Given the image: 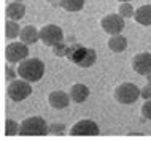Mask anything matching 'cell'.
I'll use <instances>...</instances> for the list:
<instances>
[{
	"label": "cell",
	"instance_id": "1",
	"mask_svg": "<svg viewBox=\"0 0 151 141\" xmlns=\"http://www.w3.org/2000/svg\"><path fill=\"white\" fill-rule=\"evenodd\" d=\"M18 75L29 83H38L45 75V63L40 59H24L18 65Z\"/></svg>",
	"mask_w": 151,
	"mask_h": 141
},
{
	"label": "cell",
	"instance_id": "2",
	"mask_svg": "<svg viewBox=\"0 0 151 141\" xmlns=\"http://www.w3.org/2000/svg\"><path fill=\"white\" fill-rule=\"evenodd\" d=\"M50 133V127L46 125V120L40 116L27 118L21 122L19 135L21 136H45Z\"/></svg>",
	"mask_w": 151,
	"mask_h": 141
},
{
	"label": "cell",
	"instance_id": "3",
	"mask_svg": "<svg viewBox=\"0 0 151 141\" xmlns=\"http://www.w3.org/2000/svg\"><path fill=\"white\" fill-rule=\"evenodd\" d=\"M142 97V89L132 83H122L115 89V98L121 105H132Z\"/></svg>",
	"mask_w": 151,
	"mask_h": 141
},
{
	"label": "cell",
	"instance_id": "4",
	"mask_svg": "<svg viewBox=\"0 0 151 141\" xmlns=\"http://www.w3.org/2000/svg\"><path fill=\"white\" fill-rule=\"evenodd\" d=\"M8 98L13 100V102H22L26 100L27 97L32 94V87H30V83L26 81V79H14L8 84Z\"/></svg>",
	"mask_w": 151,
	"mask_h": 141
},
{
	"label": "cell",
	"instance_id": "5",
	"mask_svg": "<svg viewBox=\"0 0 151 141\" xmlns=\"http://www.w3.org/2000/svg\"><path fill=\"white\" fill-rule=\"evenodd\" d=\"M40 40L45 46L54 48L56 45L64 41V32L56 24H48V26H43L40 29Z\"/></svg>",
	"mask_w": 151,
	"mask_h": 141
},
{
	"label": "cell",
	"instance_id": "6",
	"mask_svg": "<svg viewBox=\"0 0 151 141\" xmlns=\"http://www.w3.org/2000/svg\"><path fill=\"white\" fill-rule=\"evenodd\" d=\"M5 56H6V59L10 63H19V62H22L24 59H27V56H29V48H27V45L22 41H13L6 46Z\"/></svg>",
	"mask_w": 151,
	"mask_h": 141
},
{
	"label": "cell",
	"instance_id": "7",
	"mask_svg": "<svg viewBox=\"0 0 151 141\" xmlns=\"http://www.w3.org/2000/svg\"><path fill=\"white\" fill-rule=\"evenodd\" d=\"M100 26L104 32H107L108 35H118L121 33L122 29H124V18L118 13V14H107L102 18L100 21Z\"/></svg>",
	"mask_w": 151,
	"mask_h": 141
},
{
	"label": "cell",
	"instance_id": "8",
	"mask_svg": "<svg viewBox=\"0 0 151 141\" xmlns=\"http://www.w3.org/2000/svg\"><path fill=\"white\" fill-rule=\"evenodd\" d=\"M99 133H100V130H99L97 122H94L91 119L78 120L70 130L72 136H97Z\"/></svg>",
	"mask_w": 151,
	"mask_h": 141
},
{
	"label": "cell",
	"instance_id": "9",
	"mask_svg": "<svg viewBox=\"0 0 151 141\" xmlns=\"http://www.w3.org/2000/svg\"><path fill=\"white\" fill-rule=\"evenodd\" d=\"M134 71L142 76H146L151 73V54L150 52H140L132 60Z\"/></svg>",
	"mask_w": 151,
	"mask_h": 141
},
{
	"label": "cell",
	"instance_id": "10",
	"mask_svg": "<svg viewBox=\"0 0 151 141\" xmlns=\"http://www.w3.org/2000/svg\"><path fill=\"white\" fill-rule=\"evenodd\" d=\"M70 100H72L70 94H67L64 90H54L48 97V102H50V105L54 110H64V108H67L70 105Z\"/></svg>",
	"mask_w": 151,
	"mask_h": 141
},
{
	"label": "cell",
	"instance_id": "11",
	"mask_svg": "<svg viewBox=\"0 0 151 141\" xmlns=\"http://www.w3.org/2000/svg\"><path fill=\"white\" fill-rule=\"evenodd\" d=\"M19 38H21L22 43H26L27 46L34 45L40 40V30H37L34 26H26L21 29V33H19Z\"/></svg>",
	"mask_w": 151,
	"mask_h": 141
},
{
	"label": "cell",
	"instance_id": "12",
	"mask_svg": "<svg viewBox=\"0 0 151 141\" xmlns=\"http://www.w3.org/2000/svg\"><path fill=\"white\" fill-rule=\"evenodd\" d=\"M88 97H89V87L88 86L80 84V83H76V84H73V86H72V89H70V98H72V102L83 103Z\"/></svg>",
	"mask_w": 151,
	"mask_h": 141
},
{
	"label": "cell",
	"instance_id": "13",
	"mask_svg": "<svg viewBox=\"0 0 151 141\" xmlns=\"http://www.w3.org/2000/svg\"><path fill=\"white\" fill-rule=\"evenodd\" d=\"M26 14V6H24L22 2H11L10 5L6 6V18L13 19V21H19V19L24 18Z\"/></svg>",
	"mask_w": 151,
	"mask_h": 141
},
{
	"label": "cell",
	"instance_id": "14",
	"mask_svg": "<svg viewBox=\"0 0 151 141\" xmlns=\"http://www.w3.org/2000/svg\"><path fill=\"white\" fill-rule=\"evenodd\" d=\"M134 19L140 26H151V5L138 6L134 13Z\"/></svg>",
	"mask_w": 151,
	"mask_h": 141
},
{
	"label": "cell",
	"instance_id": "15",
	"mask_svg": "<svg viewBox=\"0 0 151 141\" xmlns=\"http://www.w3.org/2000/svg\"><path fill=\"white\" fill-rule=\"evenodd\" d=\"M108 48L113 52H122L127 48V40H126V37H122L121 33L111 35V38L108 40Z\"/></svg>",
	"mask_w": 151,
	"mask_h": 141
},
{
	"label": "cell",
	"instance_id": "16",
	"mask_svg": "<svg viewBox=\"0 0 151 141\" xmlns=\"http://www.w3.org/2000/svg\"><path fill=\"white\" fill-rule=\"evenodd\" d=\"M59 5L62 6L65 11H70V13H76V11L83 10V6H84V0H59Z\"/></svg>",
	"mask_w": 151,
	"mask_h": 141
},
{
	"label": "cell",
	"instance_id": "17",
	"mask_svg": "<svg viewBox=\"0 0 151 141\" xmlns=\"http://www.w3.org/2000/svg\"><path fill=\"white\" fill-rule=\"evenodd\" d=\"M5 33H6V38H10V40L18 38L19 33H21V29H19L18 22L13 21V19H8L5 24Z\"/></svg>",
	"mask_w": 151,
	"mask_h": 141
},
{
	"label": "cell",
	"instance_id": "18",
	"mask_svg": "<svg viewBox=\"0 0 151 141\" xmlns=\"http://www.w3.org/2000/svg\"><path fill=\"white\" fill-rule=\"evenodd\" d=\"M19 128H21V125H19L16 120L13 119H8L6 124H5V135L6 136H14V135H19Z\"/></svg>",
	"mask_w": 151,
	"mask_h": 141
},
{
	"label": "cell",
	"instance_id": "19",
	"mask_svg": "<svg viewBox=\"0 0 151 141\" xmlns=\"http://www.w3.org/2000/svg\"><path fill=\"white\" fill-rule=\"evenodd\" d=\"M118 13L126 19V18H132L135 11H134V6L130 5V2H121L119 8H118Z\"/></svg>",
	"mask_w": 151,
	"mask_h": 141
},
{
	"label": "cell",
	"instance_id": "20",
	"mask_svg": "<svg viewBox=\"0 0 151 141\" xmlns=\"http://www.w3.org/2000/svg\"><path fill=\"white\" fill-rule=\"evenodd\" d=\"M64 130H65V125L64 124H51L50 125V133L51 135H62L64 133Z\"/></svg>",
	"mask_w": 151,
	"mask_h": 141
},
{
	"label": "cell",
	"instance_id": "21",
	"mask_svg": "<svg viewBox=\"0 0 151 141\" xmlns=\"http://www.w3.org/2000/svg\"><path fill=\"white\" fill-rule=\"evenodd\" d=\"M54 56H58V57H62V56H67V51H68V48L64 45V41L62 43H59V45H56L54 48Z\"/></svg>",
	"mask_w": 151,
	"mask_h": 141
},
{
	"label": "cell",
	"instance_id": "22",
	"mask_svg": "<svg viewBox=\"0 0 151 141\" xmlns=\"http://www.w3.org/2000/svg\"><path fill=\"white\" fill-rule=\"evenodd\" d=\"M142 114H143L145 119H150L151 120V98H148L143 103V106H142Z\"/></svg>",
	"mask_w": 151,
	"mask_h": 141
},
{
	"label": "cell",
	"instance_id": "23",
	"mask_svg": "<svg viewBox=\"0 0 151 141\" xmlns=\"http://www.w3.org/2000/svg\"><path fill=\"white\" fill-rule=\"evenodd\" d=\"M16 73H18V70H13L11 67H6V81H14L16 79Z\"/></svg>",
	"mask_w": 151,
	"mask_h": 141
},
{
	"label": "cell",
	"instance_id": "24",
	"mask_svg": "<svg viewBox=\"0 0 151 141\" xmlns=\"http://www.w3.org/2000/svg\"><path fill=\"white\" fill-rule=\"evenodd\" d=\"M142 97H143L145 100L151 98V86L150 84H146L145 87H142Z\"/></svg>",
	"mask_w": 151,
	"mask_h": 141
},
{
	"label": "cell",
	"instance_id": "25",
	"mask_svg": "<svg viewBox=\"0 0 151 141\" xmlns=\"http://www.w3.org/2000/svg\"><path fill=\"white\" fill-rule=\"evenodd\" d=\"M146 79H148V84L151 86V73H150V75H146Z\"/></svg>",
	"mask_w": 151,
	"mask_h": 141
},
{
	"label": "cell",
	"instance_id": "26",
	"mask_svg": "<svg viewBox=\"0 0 151 141\" xmlns=\"http://www.w3.org/2000/svg\"><path fill=\"white\" fill-rule=\"evenodd\" d=\"M46 2H50V3H54V2H56V0H46Z\"/></svg>",
	"mask_w": 151,
	"mask_h": 141
},
{
	"label": "cell",
	"instance_id": "27",
	"mask_svg": "<svg viewBox=\"0 0 151 141\" xmlns=\"http://www.w3.org/2000/svg\"><path fill=\"white\" fill-rule=\"evenodd\" d=\"M119 2H130V0H119Z\"/></svg>",
	"mask_w": 151,
	"mask_h": 141
},
{
	"label": "cell",
	"instance_id": "28",
	"mask_svg": "<svg viewBox=\"0 0 151 141\" xmlns=\"http://www.w3.org/2000/svg\"><path fill=\"white\" fill-rule=\"evenodd\" d=\"M16 2H21V0H16Z\"/></svg>",
	"mask_w": 151,
	"mask_h": 141
}]
</instances>
